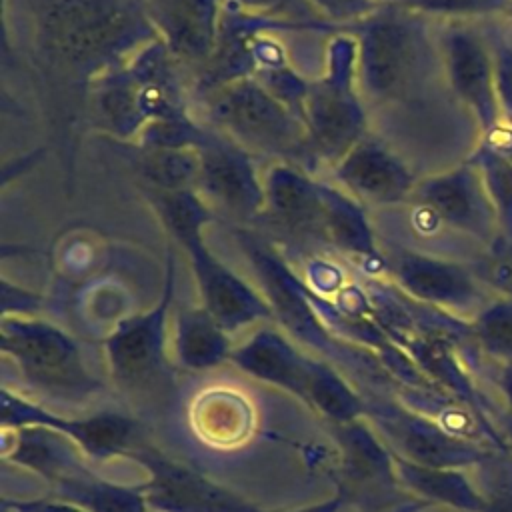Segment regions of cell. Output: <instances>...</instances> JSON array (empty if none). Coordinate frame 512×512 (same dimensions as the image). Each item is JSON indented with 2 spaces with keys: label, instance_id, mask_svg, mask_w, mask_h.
<instances>
[{
  "label": "cell",
  "instance_id": "obj_21",
  "mask_svg": "<svg viewBox=\"0 0 512 512\" xmlns=\"http://www.w3.org/2000/svg\"><path fill=\"white\" fill-rule=\"evenodd\" d=\"M396 482L428 506L450 512H484V496L466 468L424 466L394 454Z\"/></svg>",
  "mask_w": 512,
  "mask_h": 512
},
{
  "label": "cell",
  "instance_id": "obj_35",
  "mask_svg": "<svg viewBox=\"0 0 512 512\" xmlns=\"http://www.w3.org/2000/svg\"><path fill=\"white\" fill-rule=\"evenodd\" d=\"M40 306V298L2 282V316H28Z\"/></svg>",
  "mask_w": 512,
  "mask_h": 512
},
{
  "label": "cell",
  "instance_id": "obj_31",
  "mask_svg": "<svg viewBox=\"0 0 512 512\" xmlns=\"http://www.w3.org/2000/svg\"><path fill=\"white\" fill-rule=\"evenodd\" d=\"M476 470L484 512H512V454L496 450Z\"/></svg>",
  "mask_w": 512,
  "mask_h": 512
},
{
  "label": "cell",
  "instance_id": "obj_11",
  "mask_svg": "<svg viewBox=\"0 0 512 512\" xmlns=\"http://www.w3.org/2000/svg\"><path fill=\"white\" fill-rule=\"evenodd\" d=\"M444 80L452 98L466 110L478 136L502 120L490 40L470 22H446L438 36Z\"/></svg>",
  "mask_w": 512,
  "mask_h": 512
},
{
  "label": "cell",
  "instance_id": "obj_28",
  "mask_svg": "<svg viewBox=\"0 0 512 512\" xmlns=\"http://www.w3.org/2000/svg\"><path fill=\"white\" fill-rule=\"evenodd\" d=\"M468 158L478 168L486 186L488 198L494 206L500 238L512 240V158L476 142Z\"/></svg>",
  "mask_w": 512,
  "mask_h": 512
},
{
  "label": "cell",
  "instance_id": "obj_27",
  "mask_svg": "<svg viewBox=\"0 0 512 512\" xmlns=\"http://www.w3.org/2000/svg\"><path fill=\"white\" fill-rule=\"evenodd\" d=\"M136 170L146 184V190L178 192L194 190L200 156L196 146H140Z\"/></svg>",
  "mask_w": 512,
  "mask_h": 512
},
{
  "label": "cell",
  "instance_id": "obj_10",
  "mask_svg": "<svg viewBox=\"0 0 512 512\" xmlns=\"http://www.w3.org/2000/svg\"><path fill=\"white\" fill-rule=\"evenodd\" d=\"M172 296L174 264L168 252L160 302L144 314L122 320L102 344L112 380L128 394L150 392L170 376L166 362V324Z\"/></svg>",
  "mask_w": 512,
  "mask_h": 512
},
{
  "label": "cell",
  "instance_id": "obj_34",
  "mask_svg": "<svg viewBox=\"0 0 512 512\" xmlns=\"http://www.w3.org/2000/svg\"><path fill=\"white\" fill-rule=\"evenodd\" d=\"M316 10L336 22L362 20L382 6L380 0H310Z\"/></svg>",
  "mask_w": 512,
  "mask_h": 512
},
{
  "label": "cell",
  "instance_id": "obj_4",
  "mask_svg": "<svg viewBox=\"0 0 512 512\" xmlns=\"http://www.w3.org/2000/svg\"><path fill=\"white\" fill-rule=\"evenodd\" d=\"M198 96L208 128L248 154L302 168L314 160L302 118L254 76L220 84Z\"/></svg>",
  "mask_w": 512,
  "mask_h": 512
},
{
  "label": "cell",
  "instance_id": "obj_6",
  "mask_svg": "<svg viewBox=\"0 0 512 512\" xmlns=\"http://www.w3.org/2000/svg\"><path fill=\"white\" fill-rule=\"evenodd\" d=\"M302 122L314 160L332 168L366 136V106L356 88V42L336 36L328 52V70L308 84Z\"/></svg>",
  "mask_w": 512,
  "mask_h": 512
},
{
  "label": "cell",
  "instance_id": "obj_24",
  "mask_svg": "<svg viewBox=\"0 0 512 512\" xmlns=\"http://www.w3.org/2000/svg\"><path fill=\"white\" fill-rule=\"evenodd\" d=\"M334 434L350 476L364 482L398 484L394 452L366 416L334 426Z\"/></svg>",
  "mask_w": 512,
  "mask_h": 512
},
{
  "label": "cell",
  "instance_id": "obj_17",
  "mask_svg": "<svg viewBox=\"0 0 512 512\" xmlns=\"http://www.w3.org/2000/svg\"><path fill=\"white\" fill-rule=\"evenodd\" d=\"M148 22L176 64L202 68L220 34V0H140Z\"/></svg>",
  "mask_w": 512,
  "mask_h": 512
},
{
  "label": "cell",
  "instance_id": "obj_26",
  "mask_svg": "<svg viewBox=\"0 0 512 512\" xmlns=\"http://www.w3.org/2000/svg\"><path fill=\"white\" fill-rule=\"evenodd\" d=\"M332 426L348 424L366 416V400L320 358L310 356L306 374V402Z\"/></svg>",
  "mask_w": 512,
  "mask_h": 512
},
{
  "label": "cell",
  "instance_id": "obj_5",
  "mask_svg": "<svg viewBox=\"0 0 512 512\" xmlns=\"http://www.w3.org/2000/svg\"><path fill=\"white\" fill-rule=\"evenodd\" d=\"M0 348L28 388L44 398L82 404L102 392L78 342L62 328L32 316H2Z\"/></svg>",
  "mask_w": 512,
  "mask_h": 512
},
{
  "label": "cell",
  "instance_id": "obj_29",
  "mask_svg": "<svg viewBox=\"0 0 512 512\" xmlns=\"http://www.w3.org/2000/svg\"><path fill=\"white\" fill-rule=\"evenodd\" d=\"M470 338L486 356L512 362V298L494 296L470 320Z\"/></svg>",
  "mask_w": 512,
  "mask_h": 512
},
{
  "label": "cell",
  "instance_id": "obj_19",
  "mask_svg": "<svg viewBox=\"0 0 512 512\" xmlns=\"http://www.w3.org/2000/svg\"><path fill=\"white\" fill-rule=\"evenodd\" d=\"M264 214L294 234L322 236V182L302 166L276 162L264 174Z\"/></svg>",
  "mask_w": 512,
  "mask_h": 512
},
{
  "label": "cell",
  "instance_id": "obj_41",
  "mask_svg": "<svg viewBox=\"0 0 512 512\" xmlns=\"http://www.w3.org/2000/svg\"><path fill=\"white\" fill-rule=\"evenodd\" d=\"M428 504H424V502H420V500H414V502H406V504H400V506H396V508H392V510H388V512H416V510H422V508H426Z\"/></svg>",
  "mask_w": 512,
  "mask_h": 512
},
{
  "label": "cell",
  "instance_id": "obj_12",
  "mask_svg": "<svg viewBox=\"0 0 512 512\" xmlns=\"http://www.w3.org/2000/svg\"><path fill=\"white\" fill-rule=\"evenodd\" d=\"M410 200L436 224L480 240L484 246L500 236L498 218L474 162H462L420 178Z\"/></svg>",
  "mask_w": 512,
  "mask_h": 512
},
{
  "label": "cell",
  "instance_id": "obj_37",
  "mask_svg": "<svg viewBox=\"0 0 512 512\" xmlns=\"http://www.w3.org/2000/svg\"><path fill=\"white\" fill-rule=\"evenodd\" d=\"M232 2L238 6L236 14L262 18V20H268L270 16H274L276 12L284 10L290 4V0H232Z\"/></svg>",
  "mask_w": 512,
  "mask_h": 512
},
{
  "label": "cell",
  "instance_id": "obj_22",
  "mask_svg": "<svg viewBox=\"0 0 512 512\" xmlns=\"http://www.w3.org/2000/svg\"><path fill=\"white\" fill-rule=\"evenodd\" d=\"M322 240L330 242L342 252L374 260L384 266L382 250L374 240L372 228L366 220L362 204L338 186L322 182Z\"/></svg>",
  "mask_w": 512,
  "mask_h": 512
},
{
  "label": "cell",
  "instance_id": "obj_42",
  "mask_svg": "<svg viewBox=\"0 0 512 512\" xmlns=\"http://www.w3.org/2000/svg\"><path fill=\"white\" fill-rule=\"evenodd\" d=\"M504 18H508V20L512 22V0L508 2V8H506V12H504Z\"/></svg>",
  "mask_w": 512,
  "mask_h": 512
},
{
  "label": "cell",
  "instance_id": "obj_14",
  "mask_svg": "<svg viewBox=\"0 0 512 512\" xmlns=\"http://www.w3.org/2000/svg\"><path fill=\"white\" fill-rule=\"evenodd\" d=\"M126 456L148 472L140 488L150 512H264L230 488L150 446H134Z\"/></svg>",
  "mask_w": 512,
  "mask_h": 512
},
{
  "label": "cell",
  "instance_id": "obj_25",
  "mask_svg": "<svg viewBox=\"0 0 512 512\" xmlns=\"http://www.w3.org/2000/svg\"><path fill=\"white\" fill-rule=\"evenodd\" d=\"M52 498L86 512H150L140 486H124L96 476L90 468L50 484Z\"/></svg>",
  "mask_w": 512,
  "mask_h": 512
},
{
  "label": "cell",
  "instance_id": "obj_32",
  "mask_svg": "<svg viewBox=\"0 0 512 512\" xmlns=\"http://www.w3.org/2000/svg\"><path fill=\"white\" fill-rule=\"evenodd\" d=\"M470 266L494 296L512 298V240L498 236Z\"/></svg>",
  "mask_w": 512,
  "mask_h": 512
},
{
  "label": "cell",
  "instance_id": "obj_1",
  "mask_svg": "<svg viewBox=\"0 0 512 512\" xmlns=\"http://www.w3.org/2000/svg\"><path fill=\"white\" fill-rule=\"evenodd\" d=\"M38 32L46 54L90 80L158 40L140 0H46Z\"/></svg>",
  "mask_w": 512,
  "mask_h": 512
},
{
  "label": "cell",
  "instance_id": "obj_43",
  "mask_svg": "<svg viewBox=\"0 0 512 512\" xmlns=\"http://www.w3.org/2000/svg\"><path fill=\"white\" fill-rule=\"evenodd\" d=\"M422 510H424V508H422ZM422 510H416V512H422Z\"/></svg>",
  "mask_w": 512,
  "mask_h": 512
},
{
  "label": "cell",
  "instance_id": "obj_38",
  "mask_svg": "<svg viewBox=\"0 0 512 512\" xmlns=\"http://www.w3.org/2000/svg\"><path fill=\"white\" fill-rule=\"evenodd\" d=\"M498 388L504 396L506 402V410L512 412V362L500 364V372H498Z\"/></svg>",
  "mask_w": 512,
  "mask_h": 512
},
{
  "label": "cell",
  "instance_id": "obj_8",
  "mask_svg": "<svg viewBox=\"0 0 512 512\" xmlns=\"http://www.w3.org/2000/svg\"><path fill=\"white\" fill-rule=\"evenodd\" d=\"M382 256L398 292L458 320L470 322L494 298L470 264L410 248H388Z\"/></svg>",
  "mask_w": 512,
  "mask_h": 512
},
{
  "label": "cell",
  "instance_id": "obj_9",
  "mask_svg": "<svg viewBox=\"0 0 512 512\" xmlns=\"http://www.w3.org/2000/svg\"><path fill=\"white\" fill-rule=\"evenodd\" d=\"M366 420L396 456L424 466L470 470L496 452L492 446L452 434L422 410L388 400H366Z\"/></svg>",
  "mask_w": 512,
  "mask_h": 512
},
{
  "label": "cell",
  "instance_id": "obj_3",
  "mask_svg": "<svg viewBox=\"0 0 512 512\" xmlns=\"http://www.w3.org/2000/svg\"><path fill=\"white\" fill-rule=\"evenodd\" d=\"M146 196L154 204L168 234L182 246L192 262L200 306H204L228 334L264 320H274L272 308L262 292L254 290L204 246L202 228L208 224L212 212L194 190H146Z\"/></svg>",
  "mask_w": 512,
  "mask_h": 512
},
{
  "label": "cell",
  "instance_id": "obj_18",
  "mask_svg": "<svg viewBox=\"0 0 512 512\" xmlns=\"http://www.w3.org/2000/svg\"><path fill=\"white\" fill-rule=\"evenodd\" d=\"M230 362L244 374L282 388L306 402V374L310 354H304L290 336L274 326H260L234 346Z\"/></svg>",
  "mask_w": 512,
  "mask_h": 512
},
{
  "label": "cell",
  "instance_id": "obj_2",
  "mask_svg": "<svg viewBox=\"0 0 512 512\" xmlns=\"http://www.w3.org/2000/svg\"><path fill=\"white\" fill-rule=\"evenodd\" d=\"M356 88L366 104L392 106L412 100L444 78L438 40L426 18L400 6L382 4L354 28Z\"/></svg>",
  "mask_w": 512,
  "mask_h": 512
},
{
  "label": "cell",
  "instance_id": "obj_36",
  "mask_svg": "<svg viewBox=\"0 0 512 512\" xmlns=\"http://www.w3.org/2000/svg\"><path fill=\"white\" fill-rule=\"evenodd\" d=\"M4 512H86L70 502L56 498H36V500H2Z\"/></svg>",
  "mask_w": 512,
  "mask_h": 512
},
{
  "label": "cell",
  "instance_id": "obj_40",
  "mask_svg": "<svg viewBox=\"0 0 512 512\" xmlns=\"http://www.w3.org/2000/svg\"><path fill=\"white\" fill-rule=\"evenodd\" d=\"M342 504V498H330L326 502H320V504H314V506H308V508H300V510H292V512H338Z\"/></svg>",
  "mask_w": 512,
  "mask_h": 512
},
{
  "label": "cell",
  "instance_id": "obj_33",
  "mask_svg": "<svg viewBox=\"0 0 512 512\" xmlns=\"http://www.w3.org/2000/svg\"><path fill=\"white\" fill-rule=\"evenodd\" d=\"M488 40L492 50L494 84L500 112L502 118L512 120V42L502 34H492Z\"/></svg>",
  "mask_w": 512,
  "mask_h": 512
},
{
  "label": "cell",
  "instance_id": "obj_15",
  "mask_svg": "<svg viewBox=\"0 0 512 512\" xmlns=\"http://www.w3.org/2000/svg\"><path fill=\"white\" fill-rule=\"evenodd\" d=\"M2 428H50L72 442H76L82 452L92 460H106L114 456H126L134 448L136 422L134 418L120 412H96L90 416L66 418L60 416L26 396L10 392L2 386Z\"/></svg>",
  "mask_w": 512,
  "mask_h": 512
},
{
  "label": "cell",
  "instance_id": "obj_13",
  "mask_svg": "<svg viewBox=\"0 0 512 512\" xmlns=\"http://www.w3.org/2000/svg\"><path fill=\"white\" fill-rule=\"evenodd\" d=\"M200 172L194 192L210 208L244 224L264 214V184L254 170L252 154L208 130L200 140Z\"/></svg>",
  "mask_w": 512,
  "mask_h": 512
},
{
  "label": "cell",
  "instance_id": "obj_16",
  "mask_svg": "<svg viewBox=\"0 0 512 512\" xmlns=\"http://www.w3.org/2000/svg\"><path fill=\"white\" fill-rule=\"evenodd\" d=\"M344 192L368 206H394L410 200L418 178L404 158L380 136L366 134L336 166Z\"/></svg>",
  "mask_w": 512,
  "mask_h": 512
},
{
  "label": "cell",
  "instance_id": "obj_7",
  "mask_svg": "<svg viewBox=\"0 0 512 512\" xmlns=\"http://www.w3.org/2000/svg\"><path fill=\"white\" fill-rule=\"evenodd\" d=\"M234 238L258 278L274 320L282 324L290 338L326 356L338 354V342L328 330L314 294L286 266L282 256L264 238L242 226L234 230Z\"/></svg>",
  "mask_w": 512,
  "mask_h": 512
},
{
  "label": "cell",
  "instance_id": "obj_39",
  "mask_svg": "<svg viewBox=\"0 0 512 512\" xmlns=\"http://www.w3.org/2000/svg\"><path fill=\"white\" fill-rule=\"evenodd\" d=\"M500 434L508 446V452L512 454V412L506 408L500 412Z\"/></svg>",
  "mask_w": 512,
  "mask_h": 512
},
{
  "label": "cell",
  "instance_id": "obj_30",
  "mask_svg": "<svg viewBox=\"0 0 512 512\" xmlns=\"http://www.w3.org/2000/svg\"><path fill=\"white\" fill-rule=\"evenodd\" d=\"M382 4L400 6L424 18H444L446 22H470L474 18L504 16L510 0H380Z\"/></svg>",
  "mask_w": 512,
  "mask_h": 512
},
{
  "label": "cell",
  "instance_id": "obj_20",
  "mask_svg": "<svg viewBox=\"0 0 512 512\" xmlns=\"http://www.w3.org/2000/svg\"><path fill=\"white\" fill-rule=\"evenodd\" d=\"M84 458L76 442L50 428H18L4 436V460L40 474L48 484L86 470Z\"/></svg>",
  "mask_w": 512,
  "mask_h": 512
},
{
  "label": "cell",
  "instance_id": "obj_23",
  "mask_svg": "<svg viewBox=\"0 0 512 512\" xmlns=\"http://www.w3.org/2000/svg\"><path fill=\"white\" fill-rule=\"evenodd\" d=\"M172 346L178 364L188 370H212L230 362L234 350L230 334L204 306L178 310L174 318Z\"/></svg>",
  "mask_w": 512,
  "mask_h": 512
}]
</instances>
